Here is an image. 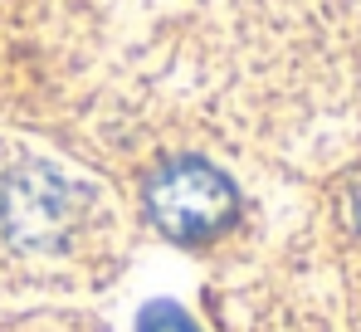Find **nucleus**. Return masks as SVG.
Here are the masks:
<instances>
[{
	"label": "nucleus",
	"instance_id": "nucleus-2",
	"mask_svg": "<svg viewBox=\"0 0 361 332\" xmlns=\"http://www.w3.org/2000/svg\"><path fill=\"white\" fill-rule=\"evenodd\" d=\"M83 215V191L54 166L30 162L0 181V230L20 249H59Z\"/></svg>",
	"mask_w": 361,
	"mask_h": 332
},
{
	"label": "nucleus",
	"instance_id": "nucleus-1",
	"mask_svg": "<svg viewBox=\"0 0 361 332\" xmlns=\"http://www.w3.org/2000/svg\"><path fill=\"white\" fill-rule=\"evenodd\" d=\"M147 211L171 239H210L240 215V191L210 162L180 157L161 166L147 186Z\"/></svg>",
	"mask_w": 361,
	"mask_h": 332
},
{
	"label": "nucleus",
	"instance_id": "nucleus-4",
	"mask_svg": "<svg viewBox=\"0 0 361 332\" xmlns=\"http://www.w3.org/2000/svg\"><path fill=\"white\" fill-rule=\"evenodd\" d=\"M352 225L361 230V176H357V186H352Z\"/></svg>",
	"mask_w": 361,
	"mask_h": 332
},
{
	"label": "nucleus",
	"instance_id": "nucleus-3",
	"mask_svg": "<svg viewBox=\"0 0 361 332\" xmlns=\"http://www.w3.org/2000/svg\"><path fill=\"white\" fill-rule=\"evenodd\" d=\"M137 332H200V328L185 318V308H176V303H147L142 318H137Z\"/></svg>",
	"mask_w": 361,
	"mask_h": 332
}]
</instances>
